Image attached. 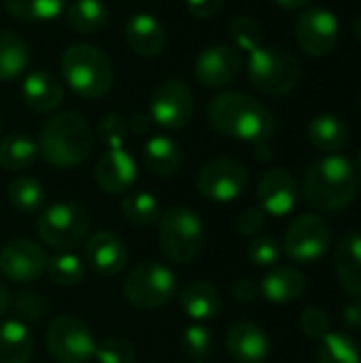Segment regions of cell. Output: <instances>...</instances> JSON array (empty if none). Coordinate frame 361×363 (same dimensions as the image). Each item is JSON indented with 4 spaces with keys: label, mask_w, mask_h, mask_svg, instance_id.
I'll return each instance as SVG.
<instances>
[{
    "label": "cell",
    "mask_w": 361,
    "mask_h": 363,
    "mask_svg": "<svg viewBox=\"0 0 361 363\" xmlns=\"http://www.w3.org/2000/svg\"><path fill=\"white\" fill-rule=\"evenodd\" d=\"M209 121L223 136L264 145L277 132L274 113L243 91H221L209 104Z\"/></svg>",
    "instance_id": "obj_1"
},
{
    "label": "cell",
    "mask_w": 361,
    "mask_h": 363,
    "mask_svg": "<svg viewBox=\"0 0 361 363\" xmlns=\"http://www.w3.org/2000/svg\"><path fill=\"white\" fill-rule=\"evenodd\" d=\"M302 194L309 206L321 213H338L357 196V172L343 155H328L313 162L302 179Z\"/></svg>",
    "instance_id": "obj_2"
},
{
    "label": "cell",
    "mask_w": 361,
    "mask_h": 363,
    "mask_svg": "<svg viewBox=\"0 0 361 363\" xmlns=\"http://www.w3.org/2000/svg\"><path fill=\"white\" fill-rule=\"evenodd\" d=\"M38 155L53 168L68 170L81 166L94 147L89 123L74 111L53 115L38 134Z\"/></svg>",
    "instance_id": "obj_3"
},
{
    "label": "cell",
    "mask_w": 361,
    "mask_h": 363,
    "mask_svg": "<svg viewBox=\"0 0 361 363\" xmlns=\"http://www.w3.org/2000/svg\"><path fill=\"white\" fill-rule=\"evenodd\" d=\"M60 70L68 87L87 100L106 96L113 87L115 72L106 53L87 43H77L64 49Z\"/></svg>",
    "instance_id": "obj_4"
},
{
    "label": "cell",
    "mask_w": 361,
    "mask_h": 363,
    "mask_svg": "<svg viewBox=\"0 0 361 363\" xmlns=\"http://www.w3.org/2000/svg\"><path fill=\"white\" fill-rule=\"evenodd\" d=\"M247 74L251 85L266 96L289 94L302 77L300 62L283 47L260 45L249 51Z\"/></svg>",
    "instance_id": "obj_5"
},
{
    "label": "cell",
    "mask_w": 361,
    "mask_h": 363,
    "mask_svg": "<svg viewBox=\"0 0 361 363\" xmlns=\"http://www.w3.org/2000/svg\"><path fill=\"white\" fill-rule=\"evenodd\" d=\"M160 249L172 264H191L204 247L202 219L187 206H172L160 217Z\"/></svg>",
    "instance_id": "obj_6"
},
{
    "label": "cell",
    "mask_w": 361,
    "mask_h": 363,
    "mask_svg": "<svg viewBox=\"0 0 361 363\" xmlns=\"http://www.w3.org/2000/svg\"><path fill=\"white\" fill-rule=\"evenodd\" d=\"M89 223V213L79 202H57L40 211L36 219V234L47 247L55 251H70L85 240Z\"/></svg>",
    "instance_id": "obj_7"
},
{
    "label": "cell",
    "mask_w": 361,
    "mask_h": 363,
    "mask_svg": "<svg viewBox=\"0 0 361 363\" xmlns=\"http://www.w3.org/2000/svg\"><path fill=\"white\" fill-rule=\"evenodd\" d=\"M177 294L174 272L160 262H143L134 266L123 279L126 300L140 311H155L166 306Z\"/></svg>",
    "instance_id": "obj_8"
},
{
    "label": "cell",
    "mask_w": 361,
    "mask_h": 363,
    "mask_svg": "<svg viewBox=\"0 0 361 363\" xmlns=\"http://www.w3.org/2000/svg\"><path fill=\"white\" fill-rule=\"evenodd\" d=\"M45 347L57 363H87L94 357L96 340L85 321L72 315H60L47 328Z\"/></svg>",
    "instance_id": "obj_9"
},
{
    "label": "cell",
    "mask_w": 361,
    "mask_h": 363,
    "mask_svg": "<svg viewBox=\"0 0 361 363\" xmlns=\"http://www.w3.org/2000/svg\"><path fill=\"white\" fill-rule=\"evenodd\" d=\"M330 245H332L330 223L315 213H306L289 223L281 247L291 262L315 264L328 253Z\"/></svg>",
    "instance_id": "obj_10"
},
{
    "label": "cell",
    "mask_w": 361,
    "mask_h": 363,
    "mask_svg": "<svg viewBox=\"0 0 361 363\" xmlns=\"http://www.w3.org/2000/svg\"><path fill=\"white\" fill-rule=\"evenodd\" d=\"M249 183L247 166L234 157H215L206 162L198 177V191L213 202H232L236 200Z\"/></svg>",
    "instance_id": "obj_11"
},
{
    "label": "cell",
    "mask_w": 361,
    "mask_h": 363,
    "mask_svg": "<svg viewBox=\"0 0 361 363\" xmlns=\"http://www.w3.org/2000/svg\"><path fill=\"white\" fill-rule=\"evenodd\" d=\"M196 100L183 81H164L151 96L149 117L164 130H181L194 117Z\"/></svg>",
    "instance_id": "obj_12"
},
{
    "label": "cell",
    "mask_w": 361,
    "mask_h": 363,
    "mask_svg": "<svg viewBox=\"0 0 361 363\" xmlns=\"http://www.w3.org/2000/svg\"><path fill=\"white\" fill-rule=\"evenodd\" d=\"M338 19L328 9H306L296 21V40L313 57H323L338 43Z\"/></svg>",
    "instance_id": "obj_13"
},
{
    "label": "cell",
    "mask_w": 361,
    "mask_h": 363,
    "mask_svg": "<svg viewBox=\"0 0 361 363\" xmlns=\"http://www.w3.org/2000/svg\"><path fill=\"white\" fill-rule=\"evenodd\" d=\"M240 68H243L240 51L234 45L217 43L206 47L198 55L194 72L200 85L209 89H219L230 85L240 74Z\"/></svg>",
    "instance_id": "obj_14"
},
{
    "label": "cell",
    "mask_w": 361,
    "mask_h": 363,
    "mask_svg": "<svg viewBox=\"0 0 361 363\" xmlns=\"http://www.w3.org/2000/svg\"><path fill=\"white\" fill-rule=\"evenodd\" d=\"M47 259L49 257L36 242L28 238H15L9 240L0 251V272L13 283H32L45 274Z\"/></svg>",
    "instance_id": "obj_15"
},
{
    "label": "cell",
    "mask_w": 361,
    "mask_h": 363,
    "mask_svg": "<svg viewBox=\"0 0 361 363\" xmlns=\"http://www.w3.org/2000/svg\"><path fill=\"white\" fill-rule=\"evenodd\" d=\"M300 198L298 183L294 174L285 168H272L262 174L257 183V202L266 215L285 217L289 215Z\"/></svg>",
    "instance_id": "obj_16"
},
{
    "label": "cell",
    "mask_w": 361,
    "mask_h": 363,
    "mask_svg": "<svg viewBox=\"0 0 361 363\" xmlns=\"http://www.w3.org/2000/svg\"><path fill=\"white\" fill-rule=\"evenodd\" d=\"M87 266L100 277H115L128 264L126 242L113 232H96L83 245Z\"/></svg>",
    "instance_id": "obj_17"
},
{
    "label": "cell",
    "mask_w": 361,
    "mask_h": 363,
    "mask_svg": "<svg viewBox=\"0 0 361 363\" xmlns=\"http://www.w3.org/2000/svg\"><path fill=\"white\" fill-rule=\"evenodd\" d=\"M94 174L102 191L111 196H119L130 191V187L138 177V168L134 157L123 147H113L98 160Z\"/></svg>",
    "instance_id": "obj_18"
},
{
    "label": "cell",
    "mask_w": 361,
    "mask_h": 363,
    "mask_svg": "<svg viewBox=\"0 0 361 363\" xmlns=\"http://www.w3.org/2000/svg\"><path fill=\"white\" fill-rule=\"evenodd\" d=\"M226 347L238 363H264L270 355V340L266 332L249 321H238L228 330Z\"/></svg>",
    "instance_id": "obj_19"
},
{
    "label": "cell",
    "mask_w": 361,
    "mask_h": 363,
    "mask_svg": "<svg viewBox=\"0 0 361 363\" xmlns=\"http://www.w3.org/2000/svg\"><path fill=\"white\" fill-rule=\"evenodd\" d=\"M126 40L130 45V49L138 55L145 57H153L160 55L166 49V30L160 23V19H155L149 13H134L128 21H126Z\"/></svg>",
    "instance_id": "obj_20"
},
{
    "label": "cell",
    "mask_w": 361,
    "mask_h": 363,
    "mask_svg": "<svg viewBox=\"0 0 361 363\" xmlns=\"http://www.w3.org/2000/svg\"><path fill=\"white\" fill-rule=\"evenodd\" d=\"M21 98L34 113L47 115L53 113L64 100L62 83L47 70L30 72L21 83Z\"/></svg>",
    "instance_id": "obj_21"
},
{
    "label": "cell",
    "mask_w": 361,
    "mask_h": 363,
    "mask_svg": "<svg viewBox=\"0 0 361 363\" xmlns=\"http://www.w3.org/2000/svg\"><path fill=\"white\" fill-rule=\"evenodd\" d=\"M179 302H181L183 313L189 319H194V321L215 319L221 313V308H223V296H221V291L213 283H206V281L189 283L181 291Z\"/></svg>",
    "instance_id": "obj_22"
},
{
    "label": "cell",
    "mask_w": 361,
    "mask_h": 363,
    "mask_svg": "<svg viewBox=\"0 0 361 363\" xmlns=\"http://www.w3.org/2000/svg\"><path fill=\"white\" fill-rule=\"evenodd\" d=\"M304 289H306L304 274L289 266L270 270L260 283V294L272 304H289L298 300L304 294Z\"/></svg>",
    "instance_id": "obj_23"
},
{
    "label": "cell",
    "mask_w": 361,
    "mask_h": 363,
    "mask_svg": "<svg viewBox=\"0 0 361 363\" xmlns=\"http://www.w3.org/2000/svg\"><path fill=\"white\" fill-rule=\"evenodd\" d=\"M334 270L347 294L361 296V234H349L340 240L334 253Z\"/></svg>",
    "instance_id": "obj_24"
},
{
    "label": "cell",
    "mask_w": 361,
    "mask_h": 363,
    "mask_svg": "<svg viewBox=\"0 0 361 363\" xmlns=\"http://www.w3.org/2000/svg\"><path fill=\"white\" fill-rule=\"evenodd\" d=\"M143 157L147 168L162 179L174 177L183 166V151L179 143L168 136H151L145 143Z\"/></svg>",
    "instance_id": "obj_25"
},
{
    "label": "cell",
    "mask_w": 361,
    "mask_h": 363,
    "mask_svg": "<svg viewBox=\"0 0 361 363\" xmlns=\"http://www.w3.org/2000/svg\"><path fill=\"white\" fill-rule=\"evenodd\" d=\"M309 140L319 151L336 155L338 151H343L349 145L351 132H349V128H347V123L343 119H338L336 115L323 113V115H317V117L311 119V123H309Z\"/></svg>",
    "instance_id": "obj_26"
},
{
    "label": "cell",
    "mask_w": 361,
    "mask_h": 363,
    "mask_svg": "<svg viewBox=\"0 0 361 363\" xmlns=\"http://www.w3.org/2000/svg\"><path fill=\"white\" fill-rule=\"evenodd\" d=\"M34 355V338L19 319L0 323V363H30Z\"/></svg>",
    "instance_id": "obj_27"
},
{
    "label": "cell",
    "mask_w": 361,
    "mask_h": 363,
    "mask_svg": "<svg viewBox=\"0 0 361 363\" xmlns=\"http://www.w3.org/2000/svg\"><path fill=\"white\" fill-rule=\"evenodd\" d=\"M64 13L77 34H96L109 23V9L102 0H72Z\"/></svg>",
    "instance_id": "obj_28"
},
{
    "label": "cell",
    "mask_w": 361,
    "mask_h": 363,
    "mask_svg": "<svg viewBox=\"0 0 361 363\" xmlns=\"http://www.w3.org/2000/svg\"><path fill=\"white\" fill-rule=\"evenodd\" d=\"M121 215L138 228H149L160 221V202L147 189H130L121 198Z\"/></svg>",
    "instance_id": "obj_29"
},
{
    "label": "cell",
    "mask_w": 361,
    "mask_h": 363,
    "mask_svg": "<svg viewBox=\"0 0 361 363\" xmlns=\"http://www.w3.org/2000/svg\"><path fill=\"white\" fill-rule=\"evenodd\" d=\"M38 155L36 143L26 134H9L0 140V166L11 172L26 170Z\"/></svg>",
    "instance_id": "obj_30"
},
{
    "label": "cell",
    "mask_w": 361,
    "mask_h": 363,
    "mask_svg": "<svg viewBox=\"0 0 361 363\" xmlns=\"http://www.w3.org/2000/svg\"><path fill=\"white\" fill-rule=\"evenodd\" d=\"M30 62V51L23 38L2 30L0 32V79L19 77Z\"/></svg>",
    "instance_id": "obj_31"
},
{
    "label": "cell",
    "mask_w": 361,
    "mask_h": 363,
    "mask_svg": "<svg viewBox=\"0 0 361 363\" xmlns=\"http://www.w3.org/2000/svg\"><path fill=\"white\" fill-rule=\"evenodd\" d=\"M319 363H361V349L345 332H330L317 349Z\"/></svg>",
    "instance_id": "obj_32"
},
{
    "label": "cell",
    "mask_w": 361,
    "mask_h": 363,
    "mask_svg": "<svg viewBox=\"0 0 361 363\" xmlns=\"http://www.w3.org/2000/svg\"><path fill=\"white\" fill-rule=\"evenodd\" d=\"M2 4L21 21H51L66 11V0H2Z\"/></svg>",
    "instance_id": "obj_33"
},
{
    "label": "cell",
    "mask_w": 361,
    "mask_h": 363,
    "mask_svg": "<svg viewBox=\"0 0 361 363\" xmlns=\"http://www.w3.org/2000/svg\"><path fill=\"white\" fill-rule=\"evenodd\" d=\"M6 198L15 211L28 215V213H36L43 206L45 189H43L40 181H36L32 177H17L9 183Z\"/></svg>",
    "instance_id": "obj_34"
},
{
    "label": "cell",
    "mask_w": 361,
    "mask_h": 363,
    "mask_svg": "<svg viewBox=\"0 0 361 363\" xmlns=\"http://www.w3.org/2000/svg\"><path fill=\"white\" fill-rule=\"evenodd\" d=\"M45 272L60 287H74V285H79L85 279L83 262L74 253H70V251H60L57 255L47 259Z\"/></svg>",
    "instance_id": "obj_35"
},
{
    "label": "cell",
    "mask_w": 361,
    "mask_h": 363,
    "mask_svg": "<svg viewBox=\"0 0 361 363\" xmlns=\"http://www.w3.org/2000/svg\"><path fill=\"white\" fill-rule=\"evenodd\" d=\"M213 334L209 328L196 323V325H189L185 328L183 336H181V347H183V353L196 362H204L206 357H211L213 353Z\"/></svg>",
    "instance_id": "obj_36"
},
{
    "label": "cell",
    "mask_w": 361,
    "mask_h": 363,
    "mask_svg": "<svg viewBox=\"0 0 361 363\" xmlns=\"http://www.w3.org/2000/svg\"><path fill=\"white\" fill-rule=\"evenodd\" d=\"M94 357L98 363H134L136 362V349L130 340L121 336H109L100 342H96Z\"/></svg>",
    "instance_id": "obj_37"
},
{
    "label": "cell",
    "mask_w": 361,
    "mask_h": 363,
    "mask_svg": "<svg viewBox=\"0 0 361 363\" xmlns=\"http://www.w3.org/2000/svg\"><path fill=\"white\" fill-rule=\"evenodd\" d=\"M283 247L277 238L272 236H257L249 242L247 247V257L253 266L257 268H268L274 266L281 259Z\"/></svg>",
    "instance_id": "obj_38"
},
{
    "label": "cell",
    "mask_w": 361,
    "mask_h": 363,
    "mask_svg": "<svg viewBox=\"0 0 361 363\" xmlns=\"http://www.w3.org/2000/svg\"><path fill=\"white\" fill-rule=\"evenodd\" d=\"M230 36L234 40V47L236 49H243V51H251L255 47L262 45V28L255 19L251 17H236L232 23H230Z\"/></svg>",
    "instance_id": "obj_39"
},
{
    "label": "cell",
    "mask_w": 361,
    "mask_h": 363,
    "mask_svg": "<svg viewBox=\"0 0 361 363\" xmlns=\"http://www.w3.org/2000/svg\"><path fill=\"white\" fill-rule=\"evenodd\" d=\"M9 306L19 317V321H38L47 311L45 298L40 294H34V291L17 294L13 300H9Z\"/></svg>",
    "instance_id": "obj_40"
},
{
    "label": "cell",
    "mask_w": 361,
    "mask_h": 363,
    "mask_svg": "<svg viewBox=\"0 0 361 363\" xmlns=\"http://www.w3.org/2000/svg\"><path fill=\"white\" fill-rule=\"evenodd\" d=\"M300 330L304 332V336L313 338V340H321L332 332V321L330 315L323 308L317 306H309L302 315H300Z\"/></svg>",
    "instance_id": "obj_41"
},
{
    "label": "cell",
    "mask_w": 361,
    "mask_h": 363,
    "mask_svg": "<svg viewBox=\"0 0 361 363\" xmlns=\"http://www.w3.org/2000/svg\"><path fill=\"white\" fill-rule=\"evenodd\" d=\"M98 136L102 138V143L109 145V149L123 147V140H126V121L119 115L109 113L106 117H102V121L98 125Z\"/></svg>",
    "instance_id": "obj_42"
},
{
    "label": "cell",
    "mask_w": 361,
    "mask_h": 363,
    "mask_svg": "<svg viewBox=\"0 0 361 363\" xmlns=\"http://www.w3.org/2000/svg\"><path fill=\"white\" fill-rule=\"evenodd\" d=\"M264 225H266V213L260 206L245 208L236 219V230L240 236H255L262 232Z\"/></svg>",
    "instance_id": "obj_43"
},
{
    "label": "cell",
    "mask_w": 361,
    "mask_h": 363,
    "mask_svg": "<svg viewBox=\"0 0 361 363\" xmlns=\"http://www.w3.org/2000/svg\"><path fill=\"white\" fill-rule=\"evenodd\" d=\"M221 4H223V0H185L189 15H194L196 19L213 17L221 9Z\"/></svg>",
    "instance_id": "obj_44"
},
{
    "label": "cell",
    "mask_w": 361,
    "mask_h": 363,
    "mask_svg": "<svg viewBox=\"0 0 361 363\" xmlns=\"http://www.w3.org/2000/svg\"><path fill=\"white\" fill-rule=\"evenodd\" d=\"M232 294L238 302H253L260 294V287L251 279H238L232 285Z\"/></svg>",
    "instance_id": "obj_45"
},
{
    "label": "cell",
    "mask_w": 361,
    "mask_h": 363,
    "mask_svg": "<svg viewBox=\"0 0 361 363\" xmlns=\"http://www.w3.org/2000/svg\"><path fill=\"white\" fill-rule=\"evenodd\" d=\"M343 321L347 328L361 330V302H351L343 311Z\"/></svg>",
    "instance_id": "obj_46"
},
{
    "label": "cell",
    "mask_w": 361,
    "mask_h": 363,
    "mask_svg": "<svg viewBox=\"0 0 361 363\" xmlns=\"http://www.w3.org/2000/svg\"><path fill=\"white\" fill-rule=\"evenodd\" d=\"M151 117H147V115H134V119H132V132L134 134H145L149 128H151Z\"/></svg>",
    "instance_id": "obj_47"
},
{
    "label": "cell",
    "mask_w": 361,
    "mask_h": 363,
    "mask_svg": "<svg viewBox=\"0 0 361 363\" xmlns=\"http://www.w3.org/2000/svg\"><path fill=\"white\" fill-rule=\"evenodd\" d=\"M274 4H279L281 9H289V11H296V9H304L309 6L313 0H272Z\"/></svg>",
    "instance_id": "obj_48"
},
{
    "label": "cell",
    "mask_w": 361,
    "mask_h": 363,
    "mask_svg": "<svg viewBox=\"0 0 361 363\" xmlns=\"http://www.w3.org/2000/svg\"><path fill=\"white\" fill-rule=\"evenodd\" d=\"M9 294H6V287L2 285V281H0V317L6 313V308H9Z\"/></svg>",
    "instance_id": "obj_49"
},
{
    "label": "cell",
    "mask_w": 361,
    "mask_h": 363,
    "mask_svg": "<svg viewBox=\"0 0 361 363\" xmlns=\"http://www.w3.org/2000/svg\"><path fill=\"white\" fill-rule=\"evenodd\" d=\"M353 32H355L357 40L361 43V17H357V19H355V23H353Z\"/></svg>",
    "instance_id": "obj_50"
},
{
    "label": "cell",
    "mask_w": 361,
    "mask_h": 363,
    "mask_svg": "<svg viewBox=\"0 0 361 363\" xmlns=\"http://www.w3.org/2000/svg\"><path fill=\"white\" fill-rule=\"evenodd\" d=\"M360 168H361V153H360Z\"/></svg>",
    "instance_id": "obj_51"
},
{
    "label": "cell",
    "mask_w": 361,
    "mask_h": 363,
    "mask_svg": "<svg viewBox=\"0 0 361 363\" xmlns=\"http://www.w3.org/2000/svg\"><path fill=\"white\" fill-rule=\"evenodd\" d=\"M0 132H2V123H0Z\"/></svg>",
    "instance_id": "obj_52"
},
{
    "label": "cell",
    "mask_w": 361,
    "mask_h": 363,
    "mask_svg": "<svg viewBox=\"0 0 361 363\" xmlns=\"http://www.w3.org/2000/svg\"><path fill=\"white\" fill-rule=\"evenodd\" d=\"M196 363H204V362H196Z\"/></svg>",
    "instance_id": "obj_53"
},
{
    "label": "cell",
    "mask_w": 361,
    "mask_h": 363,
    "mask_svg": "<svg viewBox=\"0 0 361 363\" xmlns=\"http://www.w3.org/2000/svg\"><path fill=\"white\" fill-rule=\"evenodd\" d=\"M360 106H361V100H360Z\"/></svg>",
    "instance_id": "obj_54"
}]
</instances>
